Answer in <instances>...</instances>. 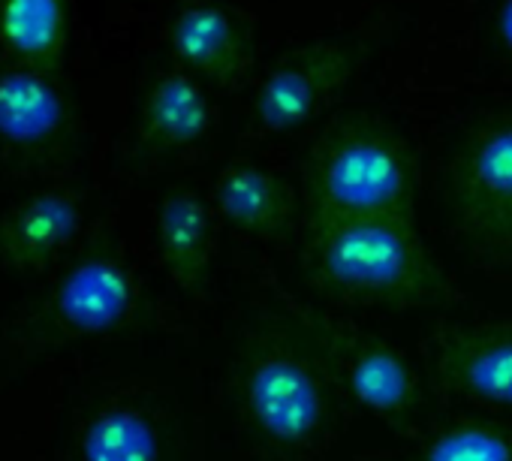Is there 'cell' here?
Listing matches in <instances>:
<instances>
[{"instance_id": "15", "label": "cell", "mask_w": 512, "mask_h": 461, "mask_svg": "<svg viewBox=\"0 0 512 461\" xmlns=\"http://www.w3.org/2000/svg\"><path fill=\"white\" fill-rule=\"evenodd\" d=\"M70 40L67 0H0V43L40 67L58 61Z\"/></svg>"}, {"instance_id": "9", "label": "cell", "mask_w": 512, "mask_h": 461, "mask_svg": "<svg viewBox=\"0 0 512 461\" xmlns=\"http://www.w3.org/2000/svg\"><path fill=\"white\" fill-rule=\"evenodd\" d=\"M139 302L133 269L109 254L79 260L55 287L52 308L73 335H106L130 320Z\"/></svg>"}, {"instance_id": "4", "label": "cell", "mask_w": 512, "mask_h": 461, "mask_svg": "<svg viewBox=\"0 0 512 461\" xmlns=\"http://www.w3.org/2000/svg\"><path fill=\"white\" fill-rule=\"evenodd\" d=\"M446 205L473 257L512 269V109L464 130L449 157Z\"/></svg>"}, {"instance_id": "18", "label": "cell", "mask_w": 512, "mask_h": 461, "mask_svg": "<svg viewBox=\"0 0 512 461\" xmlns=\"http://www.w3.org/2000/svg\"><path fill=\"white\" fill-rule=\"evenodd\" d=\"M494 28H497V40H500V46L512 55V0H503V4L497 7Z\"/></svg>"}, {"instance_id": "5", "label": "cell", "mask_w": 512, "mask_h": 461, "mask_svg": "<svg viewBox=\"0 0 512 461\" xmlns=\"http://www.w3.org/2000/svg\"><path fill=\"white\" fill-rule=\"evenodd\" d=\"M299 335L311 344L326 374L371 416L410 425L422 410V383L404 350L344 317L299 308Z\"/></svg>"}, {"instance_id": "13", "label": "cell", "mask_w": 512, "mask_h": 461, "mask_svg": "<svg viewBox=\"0 0 512 461\" xmlns=\"http://www.w3.org/2000/svg\"><path fill=\"white\" fill-rule=\"evenodd\" d=\"M157 248L172 284L199 293L211 269V214L190 187L169 190L157 205Z\"/></svg>"}, {"instance_id": "1", "label": "cell", "mask_w": 512, "mask_h": 461, "mask_svg": "<svg viewBox=\"0 0 512 461\" xmlns=\"http://www.w3.org/2000/svg\"><path fill=\"white\" fill-rule=\"evenodd\" d=\"M305 272L320 293L356 305L422 308L449 290L416 220L401 217L308 220Z\"/></svg>"}, {"instance_id": "3", "label": "cell", "mask_w": 512, "mask_h": 461, "mask_svg": "<svg viewBox=\"0 0 512 461\" xmlns=\"http://www.w3.org/2000/svg\"><path fill=\"white\" fill-rule=\"evenodd\" d=\"M235 383L250 428L278 449H308L329 425V374L302 335L253 332Z\"/></svg>"}, {"instance_id": "2", "label": "cell", "mask_w": 512, "mask_h": 461, "mask_svg": "<svg viewBox=\"0 0 512 461\" xmlns=\"http://www.w3.org/2000/svg\"><path fill=\"white\" fill-rule=\"evenodd\" d=\"M419 160L401 130L374 115H347L323 130L305 160L308 220H416Z\"/></svg>"}, {"instance_id": "6", "label": "cell", "mask_w": 512, "mask_h": 461, "mask_svg": "<svg viewBox=\"0 0 512 461\" xmlns=\"http://www.w3.org/2000/svg\"><path fill=\"white\" fill-rule=\"evenodd\" d=\"M431 377L440 392L512 410V323H452L431 341Z\"/></svg>"}, {"instance_id": "16", "label": "cell", "mask_w": 512, "mask_h": 461, "mask_svg": "<svg viewBox=\"0 0 512 461\" xmlns=\"http://www.w3.org/2000/svg\"><path fill=\"white\" fill-rule=\"evenodd\" d=\"M82 461H163L157 422L130 404H115L91 416L79 437Z\"/></svg>"}, {"instance_id": "12", "label": "cell", "mask_w": 512, "mask_h": 461, "mask_svg": "<svg viewBox=\"0 0 512 461\" xmlns=\"http://www.w3.org/2000/svg\"><path fill=\"white\" fill-rule=\"evenodd\" d=\"M211 130V103L187 70L160 73L142 100L139 142L148 151H181Z\"/></svg>"}, {"instance_id": "10", "label": "cell", "mask_w": 512, "mask_h": 461, "mask_svg": "<svg viewBox=\"0 0 512 461\" xmlns=\"http://www.w3.org/2000/svg\"><path fill=\"white\" fill-rule=\"evenodd\" d=\"M82 223L85 208L73 190L31 193L0 220V257L16 269L49 263L82 233Z\"/></svg>"}, {"instance_id": "8", "label": "cell", "mask_w": 512, "mask_h": 461, "mask_svg": "<svg viewBox=\"0 0 512 461\" xmlns=\"http://www.w3.org/2000/svg\"><path fill=\"white\" fill-rule=\"evenodd\" d=\"M169 46L187 73L235 88L253 67V43L241 19L214 0H187L169 25Z\"/></svg>"}, {"instance_id": "7", "label": "cell", "mask_w": 512, "mask_h": 461, "mask_svg": "<svg viewBox=\"0 0 512 461\" xmlns=\"http://www.w3.org/2000/svg\"><path fill=\"white\" fill-rule=\"evenodd\" d=\"M356 58L338 43H308L284 55L253 100L256 124L269 133L305 127L350 82Z\"/></svg>"}, {"instance_id": "17", "label": "cell", "mask_w": 512, "mask_h": 461, "mask_svg": "<svg viewBox=\"0 0 512 461\" xmlns=\"http://www.w3.org/2000/svg\"><path fill=\"white\" fill-rule=\"evenodd\" d=\"M419 461H512V431L491 419H458L425 443Z\"/></svg>"}, {"instance_id": "14", "label": "cell", "mask_w": 512, "mask_h": 461, "mask_svg": "<svg viewBox=\"0 0 512 461\" xmlns=\"http://www.w3.org/2000/svg\"><path fill=\"white\" fill-rule=\"evenodd\" d=\"M64 121L67 100L46 70L34 64L0 70V139L40 145L58 136Z\"/></svg>"}, {"instance_id": "11", "label": "cell", "mask_w": 512, "mask_h": 461, "mask_svg": "<svg viewBox=\"0 0 512 461\" xmlns=\"http://www.w3.org/2000/svg\"><path fill=\"white\" fill-rule=\"evenodd\" d=\"M214 202L232 229L256 239L284 236L296 214L293 187L256 163H229L214 181Z\"/></svg>"}]
</instances>
